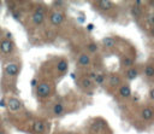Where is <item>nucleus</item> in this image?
I'll return each mask as SVG.
<instances>
[{"label": "nucleus", "mask_w": 154, "mask_h": 134, "mask_svg": "<svg viewBox=\"0 0 154 134\" xmlns=\"http://www.w3.org/2000/svg\"><path fill=\"white\" fill-rule=\"evenodd\" d=\"M36 94L40 98H47L51 94V86L47 82H41L36 86Z\"/></svg>", "instance_id": "f257e3e1"}, {"label": "nucleus", "mask_w": 154, "mask_h": 134, "mask_svg": "<svg viewBox=\"0 0 154 134\" xmlns=\"http://www.w3.org/2000/svg\"><path fill=\"white\" fill-rule=\"evenodd\" d=\"M31 21L36 25H40V24L43 23V21H45V11H43V8L41 6L36 7V10L34 11V13L31 16Z\"/></svg>", "instance_id": "f03ea898"}, {"label": "nucleus", "mask_w": 154, "mask_h": 134, "mask_svg": "<svg viewBox=\"0 0 154 134\" xmlns=\"http://www.w3.org/2000/svg\"><path fill=\"white\" fill-rule=\"evenodd\" d=\"M4 71H5V74H6L7 76L14 77V76H17L18 72H19V65H18L17 63H14V62L7 63V64L4 66Z\"/></svg>", "instance_id": "7ed1b4c3"}, {"label": "nucleus", "mask_w": 154, "mask_h": 134, "mask_svg": "<svg viewBox=\"0 0 154 134\" xmlns=\"http://www.w3.org/2000/svg\"><path fill=\"white\" fill-rule=\"evenodd\" d=\"M49 21H51V23L53 25L58 27L64 22V13L60 12V11H53L51 13V16H49Z\"/></svg>", "instance_id": "20e7f679"}, {"label": "nucleus", "mask_w": 154, "mask_h": 134, "mask_svg": "<svg viewBox=\"0 0 154 134\" xmlns=\"http://www.w3.org/2000/svg\"><path fill=\"white\" fill-rule=\"evenodd\" d=\"M77 64H78V66L87 68L91 64V57L88 53H81L78 59H77Z\"/></svg>", "instance_id": "39448f33"}, {"label": "nucleus", "mask_w": 154, "mask_h": 134, "mask_svg": "<svg viewBox=\"0 0 154 134\" xmlns=\"http://www.w3.org/2000/svg\"><path fill=\"white\" fill-rule=\"evenodd\" d=\"M13 49V43L11 42V40H7V39H2L0 41V51L4 53V54H8L11 53Z\"/></svg>", "instance_id": "423d86ee"}, {"label": "nucleus", "mask_w": 154, "mask_h": 134, "mask_svg": "<svg viewBox=\"0 0 154 134\" xmlns=\"http://www.w3.org/2000/svg\"><path fill=\"white\" fill-rule=\"evenodd\" d=\"M7 107H8V110L11 111V112H17V111H19V109L22 107V104H20V101L17 99V98H10L8 99V101H7Z\"/></svg>", "instance_id": "0eeeda50"}, {"label": "nucleus", "mask_w": 154, "mask_h": 134, "mask_svg": "<svg viewBox=\"0 0 154 134\" xmlns=\"http://www.w3.org/2000/svg\"><path fill=\"white\" fill-rule=\"evenodd\" d=\"M101 45H102L103 48L111 49V48H114V47H116L117 41H116V39L112 37V36H105V37H102V40H101Z\"/></svg>", "instance_id": "6e6552de"}, {"label": "nucleus", "mask_w": 154, "mask_h": 134, "mask_svg": "<svg viewBox=\"0 0 154 134\" xmlns=\"http://www.w3.org/2000/svg\"><path fill=\"white\" fill-rule=\"evenodd\" d=\"M108 83H109L111 87H118V86H120V83H122V78H120L119 74H117V72H112V74L108 76Z\"/></svg>", "instance_id": "1a4fd4ad"}, {"label": "nucleus", "mask_w": 154, "mask_h": 134, "mask_svg": "<svg viewBox=\"0 0 154 134\" xmlns=\"http://www.w3.org/2000/svg\"><path fill=\"white\" fill-rule=\"evenodd\" d=\"M97 7L101 11H109L114 7V4L109 0H100V1H97Z\"/></svg>", "instance_id": "9d476101"}, {"label": "nucleus", "mask_w": 154, "mask_h": 134, "mask_svg": "<svg viewBox=\"0 0 154 134\" xmlns=\"http://www.w3.org/2000/svg\"><path fill=\"white\" fill-rule=\"evenodd\" d=\"M119 95L122 98H130L132 95V92H131V88L129 85H122L119 87V91H118Z\"/></svg>", "instance_id": "9b49d317"}, {"label": "nucleus", "mask_w": 154, "mask_h": 134, "mask_svg": "<svg viewBox=\"0 0 154 134\" xmlns=\"http://www.w3.org/2000/svg\"><path fill=\"white\" fill-rule=\"evenodd\" d=\"M125 76H126V78H128L129 81H134V80H136L137 76H138V69L135 68V66L129 68V69L126 70V72H125Z\"/></svg>", "instance_id": "f8f14e48"}, {"label": "nucleus", "mask_w": 154, "mask_h": 134, "mask_svg": "<svg viewBox=\"0 0 154 134\" xmlns=\"http://www.w3.org/2000/svg\"><path fill=\"white\" fill-rule=\"evenodd\" d=\"M154 116V110L152 107H143L142 111H141V117L144 120V121H149L152 120Z\"/></svg>", "instance_id": "ddd939ff"}, {"label": "nucleus", "mask_w": 154, "mask_h": 134, "mask_svg": "<svg viewBox=\"0 0 154 134\" xmlns=\"http://www.w3.org/2000/svg\"><path fill=\"white\" fill-rule=\"evenodd\" d=\"M105 126H106V123L103 122V121H100V120H97V121H94L93 123H90V129L93 130V132H100V130H102L103 128H105Z\"/></svg>", "instance_id": "4468645a"}, {"label": "nucleus", "mask_w": 154, "mask_h": 134, "mask_svg": "<svg viewBox=\"0 0 154 134\" xmlns=\"http://www.w3.org/2000/svg\"><path fill=\"white\" fill-rule=\"evenodd\" d=\"M69 68V62L66 59H60L58 63H57V70L59 72H65Z\"/></svg>", "instance_id": "2eb2a0df"}, {"label": "nucleus", "mask_w": 154, "mask_h": 134, "mask_svg": "<svg viewBox=\"0 0 154 134\" xmlns=\"http://www.w3.org/2000/svg\"><path fill=\"white\" fill-rule=\"evenodd\" d=\"M120 64H122V66H124V68H132V65H134V59H132L131 57H129V56H124V57L120 59Z\"/></svg>", "instance_id": "dca6fc26"}, {"label": "nucleus", "mask_w": 154, "mask_h": 134, "mask_svg": "<svg viewBox=\"0 0 154 134\" xmlns=\"http://www.w3.org/2000/svg\"><path fill=\"white\" fill-rule=\"evenodd\" d=\"M32 129H34L35 133L41 134V133H43V130H45V123H43L42 121H35L34 124H32Z\"/></svg>", "instance_id": "f3484780"}, {"label": "nucleus", "mask_w": 154, "mask_h": 134, "mask_svg": "<svg viewBox=\"0 0 154 134\" xmlns=\"http://www.w3.org/2000/svg\"><path fill=\"white\" fill-rule=\"evenodd\" d=\"M130 12H131L132 17H135V18H141L142 17V8H140L135 4H132V6L130 7Z\"/></svg>", "instance_id": "a211bd4d"}, {"label": "nucleus", "mask_w": 154, "mask_h": 134, "mask_svg": "<svg viewBox=\"0 0 154 134\" xmlns=\"http://www.w3.org/2000/svg\"><path fill=\"white\" fill-rule=\"evenodd\" d=\"M143 74H144V76L148 77V78L154 77V65H153V64H147V65L144 66Z\"/></svg>", "instance_id": "6ab92c4d"}, {"label": "nucleus", "mask_w": 154, "mask_h": 134, "mask_svg": "<svg viewBox=\"0 0 154 134\" xmlns=\"http://www.w3.org/2000/svg\"><path fill=\"white\" fill-rule=\"evenodd\" d=\"M65 107H64V104L63 103H57L54 106H53V113L55 116H59V115H63Z\"/></svg>", "instance_id": "aec40b11"}, {"label": "nucleus", "mask_w": 154, "mask_h": 134, "mask_svg": "<svg viewBox=\"0 0 154 134\" xmlns=\"http://www.w3.org/2000/svg\"><path fill=\"white\" fill-rule=\"evenodd\" d=\"M79 83H81V86L83 87V88H85V89H89V88H91V86H93V81L89 78V77H82L81 78V81H79Z\"/></svg>", "instance_id": "412c9836"}, {"label": "nucleus", "mask_w": 154, "mask_h": 134, "mask_svg": "<svg viewBox=\"0 0 154 134\" xmlns=\"http://www.w3.org/2000/svg\"><path fill=\"white\" fill-rule=\"evenodd\" d=\"M87 51H88L89 53H96V52L99 51L97 43H96V42H89V43L87 45Z\"/></svg>", "instance_id": "4be33fe9"}, {"label": "nucleus", "mask_w": 154, "mask_h": 134, "mask_svg": "<svg viewBox=\"0 0 154 134\" xmlns=\"http://www.w3.org/2000/svg\"><path fill=\"white\" fill-rule=\"evenodd\" d=\"M105 78H106V74H103V72H97V75H96V77L94 78L93 82H95L96 85H102L103 81H105Z\"/></svg>", "instance_id": "5701e85b"}, {"label": "nucleus", "mask_w": 154, "mask_h": 134, "mask_svg": "<svg viewBox=\"0 0 154 134\" xmlns=\"http://www.w3.org/2000/svg\"><path fill=\"white\" fill-rule=\"evenodd\" d=\"M147 22L153 27L154 25V13H149L148 17H147Z\"/></svg>", "instance_id": "b1692460"}, {"label": "nucleus", "mask_w": 154, "mask_h": 134, "mask_svg": "<svg viewBox=\"0 0 154 134\" xmlns=\"http://www.w3.org/2000/svg\"><path fill=\"white\" fill-rule=\"evenodd\" d=\"M96 75H97V72H95V71H90V72L88 74V76H87V77H89L91 81H94V78L96 77Z\"/></svg>", "instance_id": "393cba45"}, {"label": "nucleus", "mask_w": 154, "mask_h": 134, "mask_svg": "<svg viewBox=\"0 0 154 134\" xmlns=\"http://www.w3.org/2000/svg\"><path fill=\"white\" fill-rule=\"evenodd\" d=\"M65 2L64 1H53V6H58V7H60V6H63Z\"/></svg>", "instance_id": "a878e982"}, {"label": "nucleus", "mask_w": 154, "mask_h": 134, "mask_svg": "<svg viewBox=\"0 0 154 134\" xmlns=\"http://www.w3.org/2000/svg\"><path fill=\"white\" fill-rule=\"evenodd\" d=\"M93 29H94V24H93V23H89V24L87 25V30H88V31H91Z\"/></svg>", "instance_id": "bb28decb"}, {"label": "nucleus", "mask_w": 154, "mask_h": 134, "mask_svg": "<svg viewBox=\"0 0 154 134\" xmlns=\"http://www.w3.org/2000/svg\"><path fill=\"white\" fill-rule=\"evenodd\" d=\"M149 98H150L152 100H154V88H152V89L149 91Z\"/></svg>", "instance_id": "cd10ccee"}, {"label": "nucleus", "mask_w": 154, "mask_h": 134, "mask_svg": "<svg viewBox=\"0 0 154 134\" xmlns=\"http://www.w3.org/2000/svg\"><path fill=\"white\" fill-rule=\"evenodd\" d=\"M31 86H32V87H36V86H37V81H36V78H34V80L31 81Z\"/></svg>", "instance_id": "c85d7f7f"}, {"label": "nucleus", "mask_w": 154, "mask_h": 134, "mask_svg": "<svg viewBox=\"0 0 154 134\" xmlns=\"http://www.w3.org/2000/svg\"><path fill=\"white\" fill-rule=\"evenodd\" d=\"M5 105H6V101H5V99H1V100H0V106H1V107H4Z\"/></svg>", "instance_id": "c756f323"}, {"label": "nucleus", "mask_w": 154, "mask_h": 134, "mask_svg": "<svg viewBox=\"0 0 154 134\" xmlns=\"http://www.w3.org/2000/svg\"><path fill=\"white\" fill-rule=\"evenodd\" d=\"M150 35H152V36L154 37V25H153V27L150 28Z\"/></svg>", "instance_id": "7c9ffc66"}, {"label": "nucleus", "mask_w": 154, "mask_h": 134, "mask_svg": "<svg viewBox=\"0 0 154 134\" xmlns=\"http://www.w3.org/2000/svg\"><path fill=\"white\" fill-rule=\"evenodd\" d=\"M11 37H12V36H11V33H7V34H6V39H7V40H10Z\"/></svg>", "instance_id": "2f4dec72"}, {"label": "nucleus", "mask_w": 154, "mask_h": 134, "mask_svg": "<svg viewBox=\"0 0 154 134\" xmlns=\"http://www.w3.org/2000/svg\"><path fill=\"white\" fill-rule=\"evenodd\" d=\"M148 4H149V5H150V6H152V7H153V8H154V1H149V2H148Z\"/></svg>", "instance_id": "473e14b6"}, {"label": "nucleus", "mask_w": 154, "mask_h": 134, "mask_svg": "<svg viewBox=\"0 0 154 134\" xmlns=\"http://www.w3.org/2000/svg\"><path fill=\"white\" fill-rule=\"evenodd\" d=\"M0 134H6L5 132H2V130H0Z\"/></svg>", "instance_id": "72a5a7b5"}, {"label": "nucleus", "mask_w": 154, "mask_h": 134, "mask_svg": "<svg viewBox=\"0 0 154 134\" xmlns=\"http://www.w3.org/2000/svg\"><path fill=\"white\" fill-rule=\"evenodd\" d=\"M69 134H71V133H69Z\"/></svg>", "instance_id": "f704fd0d"}]
</instances>
